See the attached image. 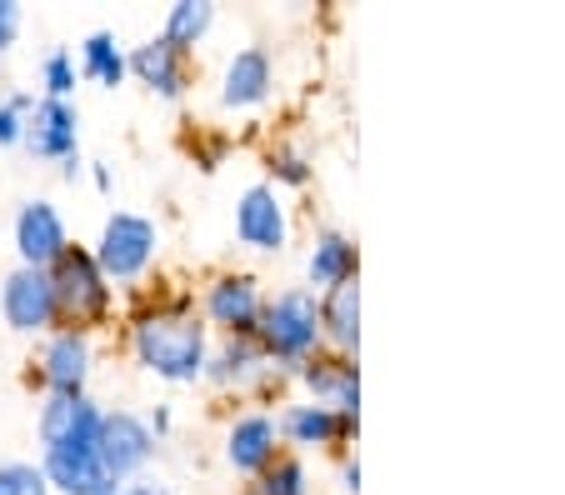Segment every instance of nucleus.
I'll list each match as a JSON object with an SVG mask.
<instances>
[{"instance_id": "8", "label": "nucleus", "mask_w": 565, "mask_h": 495, "mask_svg": "<svg viewBox=\"0 0 565 495\" xmlns=\"http://www.w3.org/2000/svg\"><path fill=\"white\" fill-rule=\"evenodd\" d=\"M276 426H280V445L290 455H341L355 451V435H361V420L300 396L276 400Z\"/></svg>"}, {"instance_id": "7", "label": "nucleus", "mask_w": 565, "mask_h": 495, "mask_svg": "<svg viewBox=\"0 0 565 495\" xmlns=\"http://www.w3.org/2000/svg\"><path fill=\"white\" fill-rule=\"evenodd\" d=\"M195 311L211 335H256L266 311V280L246 266H221L195 286Z\"/></svg>"}, {"instance_id": "23", "label": "nucleus", "mask_w": 565, "mask_h": 495, "mask_svg": "<svg viewBox=\"0 0 565 495\" xmlns=\"http://www.w3.org/2000/svg\"><path fill=\"white\" fill-rule=\"evenodd\" d=\"M260 171H266V185H276L280 195L310 191V181H316V155H310L306 140L276 136V140H266V151H260Z\"/></svg>"}, {"instance_id": "5", "label": "nucleus", "mask_w": 565, "mask_h": 495, "mask_svg": "<svg viewBox=\"0 0 565 495\" xmlns=\"http://www.w3.org/2000/svg\"><path fill=\"white\" fill-rule=\"evenodd\" d=\"M205 386L215 396H235L241 406H270L286 390V376L266 361L256 335H215L205 361Z\"/></svg>"}, {"instance_id": "18", "label": "nucleus", "mask_w": 565, "mask_h": 495, "mask_svg": "<svg viewBox=\"0 0 565 495\" xmlns=\"http://www.w3.org/2000/svg\"><path fill=\"white\" fill-rule=\"evenodd\" d=\"M21 146L45 165H65L81 155V106L75 100H45L35 96L31 116H25Z\"/></svg>"}, {"instance_id": "2", "label": "nucleus", "mask_w": 565, "mask_h": 495, "mask_svg": "<svg viewBox=\"0 0 565 495\" xmlns=\"http://www.w3.org/2000/svg\"><path fill=\"white\" fill-rule=\"evenodd\" d=\"M256 345L266 351V361L280 376H296L310 356L326 351V335H320V301L306 286H280L266 291V311L256 325Z\"/></svg>"}, {"instance_id": "19", "label": "nucleus", "mask_w": 565, "mask_h": 495, "mask_svg": "<svg viewBox=\"0 0 565 495\" xmlns=\"http://www.w3.org/2000/svg\"><path fill=\"white\" fill-rule=\"evenodd\" d=\"M341 280H361V240L341 226H316L306 240V291H331Z\"/></svg>"}, {"instance_id": "25", "label": "nucleus", "mask_w": 565, "mask_h": 495, "mask_svg": "<svg viewBox=\"0 0 565 495\" xmlns=\"http://www.w3.org/2000/svg\"><path fill=\"white\" fill-rule=\"evenodd\" d=\"M246 495H316V475H310L306 455L280 451L276 461L246 485Z\"/></svg>"}, {"instance_id": "12", "label": "nucleus", "mask_w": 565, "mask_h": 495, "mask_svg": "<svg viewBox=\"0 0 565 495\" xmlns=\"http://www.w3.org/2000/svg\"><path fill=\"white\" fill-rule=\"evenodd\" d=\"M270 96H276V55H270V45H235L221 65V80H215L221 110L250 116V110L270 106Z\"/></svg>"}, {"instance_id": "34", "label": "nucleus", "mask_w": 565, "mask_h": 495, "mask_svg": "<svg viewBox=\"0 0 565 495\" xmlns=\"http://www.w3.org/2000/svg\"><path fill=\"white\" fill-rule=\"evenodd\" d=\"M81 175H86V155H75V161H65V165H61V181H71V185H75Z\"/></svg>"}, {"instance_id": "15", "label": "nucleus", "mask_w": 565, "mask_h": 495, "mask_svg": "<svg viewBox=\"0 0 565 495\" xmlns=\"http://www.w3.org/2000/svg\"><path fill=\"white\" fill-rule=\"evenodd\" d=\"M96 431H81V435H71V441L41 445L35 465H41V475L51 481L55 495H110L116 491V485L106 481V471H100V461H96Z\"/></svg>"}, {"instance_id": "1", "label": "nucleus", "mask_w": 565, "mask_h": 495, "mask_svg": "<svg viewBox=\"0 0 565 495\" xmlns=\"http://www.w3.org/2000/svg\"><path fill=\"white\" fill-rule=\"evenodd\" d=\"M126 356L166 386H201L211 361V325L195 311V291H136L120 311Z\"/></svg>"}, {"instance_id": "10", "label": "nucleus", "mask_w": 565, "mask_h": 495, "mask_svg": "<svg viewBox=\"0 0 565 495\" xmlns=\"http://www.w3.org/2000/svg\"><path fill=\"white\" fill-rule=\"evenodd\" d=\"M296 236V211L290 201L266 181H250L235 195V240L256 256H280Z\"/></svg>"}, {"instance_id": "20", "label": "nucleus", "mask_w": 565, "mask_h": 495, "mask_svg": "<svg viewBox=\"0 0 565 495\" xmlns=\"http://www.w3.org/2000/svg\"><path fill=\"white\" fill-rule=\"evenodd\" d=\"M320 335L335 356H361V280H341L320 291Z\"/></svg>"}, {"instance_id": "28", "label": "nucleus", "mask_w": 565, "mask_h": 495, "mask_svg": "<svg viewBox=\"0 0 565 495\" xmlns=\"http://www.w3.org/2000/svg\"><path fill=\"white\" fill-rule=\"evenodd\" d=\"M21 25H25V6H21V0H0V55L15 51Z\"/></svg>"}, {"instance_id": "33", "label": "nucleus", "mask_w": 565, "mask_h": 495, "mask_svg": "<svg viewBox=\"0 0 565 495\" xmlns=\"http://www.w3.org/2000/svg\"><path fill=\"white\" fill-rule=\"evenodd\" d=\"M86 175H90V185H96L100 195H110V191H116V171H110L106 161H86Z\"/></svg>"}, {"instance_id": "4", "label": "nucleus", "mask_w": 565, "mask_h": 495, "mask_svg": "<svg viewBox=\"0 0 565 495\" xmlns=\"http://www.w3.org/2000/svg\"><path fill=\"white\" fill-rule=\"evenodd\" d=\"M90 256H96L100 276L116 291L136 295V291H146L150 270L160 266V226L150 216H140V211H110L100 220V236L90 246Z\"/></svg>"}, {"instance_id": "3", "label": "nucleus", "mask_w": 565, "mask_h": 495, "mask_svg": "<svg viewBox=\"0 0 565 495\" xmlns=\"http://www.w3.org/2000/svg\"><path fill=\"white\" fill-rule=\"evenodd\" d=\"M45 276H51L55 315H61V325H75V331H90V335H100L106 325H116L120 291L100 276L90 246H75L71 240V246L61 250V260H55Z\"/></svg>"}, {"instance_id": "27", "label": "nucleus", "mask_w": 565, "mask_h": 495, "mask_svg": "<svg viewBox=\"0 0 565 495\" xmlns=\"http://www.w3.org/2000/svg\"><path fill=\"white\" fill-rule=\"evenodd\" d=\"M0 495H55L35 461H0Z\"/></svg>"}, {"instance_id": "31", "label": "nucleus", "mask_w": 565, "mask_h": 495, "mask_svg": "<svg viewBox=\"0 0 565 495\" xmlns=\"http://www.w3.org/2000/svg\"><path fill=\"white\" fill-rule=\"evenodd\" d=\"M21 130H25V116L0 100V151H15V146H21Z\"/></svg>"}, {"instance_id": "32", "label": "nucleus", "mask_w": 565, "mask_h": 495, "mask_svg": "<svg viewBox=\"0 0 565 495\" xmlns=\"http://www.w3.org/2000/svg\"><path fill=\"white\" fill-rule=\"evenodd\" d=\"M140 420H146V431L156 435V445H160V441H166V435L175 431V410L166 406V400H156V406H150V410H146V416H140Z\"/></svg>"}, {"instance_id": "6", "label": "nucleus", "mask_w": 565, "mask_h": 495, "mask_svg": "<svg viewBox=\"0 0 565 495\" xmlns=\"http://www.w3.org/2000/svg\"><path fill=\"white\" fill-rule=\"evenodd\" d=\"M96 361H100V335L75 331V325H55L51 335L35 341L31 386L41 396H90Z\"/></svg>"}, {"instance_id": "11", "label": "nucleus", "mask_w": 565, "mask_h": 495, "mask_svg": "<svg viewBox=\"0 0 565 495\" xmlns=\"http://www.w3.org/2000/svg\"><path fill=\"white\" fill-rule=\"evenodd\" d=\"M280 451H286V445H280L276 406H235V416L225 420V435H221V455L235 481L250 485Z\"/></svg>"}, {"instance_id": "21", "label": "nucleus", "mask_w": 565, "mask_h": 495, "mask_svg": "<svg viewBox=\"0 0 565 495\" xmlns=\"http://www.w3.org/2000/svg\"><path fill=\"white\" fill-rule=\"evenodd\" d=\"M100 400L96 396H41V410H35V441L55 445L71 441L81 431H96L100 426Z\"/></svg>"}, {"instance_id": "26", "label": "nucleus", "mask_w": 565, "mask_h": 495, "mask_svg": "<svg viewBox=\"0 0 565 495\" xmlns=\"http://www.w3.org/2000/svg\"><path fill=\"white\" fill-rule=\"evenodd\" d=\"M75 90H81L75 51H65V45H51V51L41 55V90H35V96H45V100H75Z\"/></svg>"}, {"instance_id": "22", "label": "nucleus", "mask_w": 565, "mask_h": 495, "mask_svg": "<svg viewBox=\"0 0 565 495\" xmlns=\"http://www.w3.org/2000/svg\"><path fill=\"white\" fill-rule=\"evenodd\" d=\"M75 71H81V80H90V86L100 90H120L130 80V65H126V45H120L116 31H90L86 41H81V51H75Z\"/></svg>"}, {"instance_id": "14", "label": "nucleus", "mask_w": 565, "mask_h": 495, "mask_svg": "<svg viewBox=\"0 0 565 495\" xmlns=\"http://www.w3.org/2000/svg\"><path fill=\"white\" fill-rule=\"evenodd\" d=\"M126 65H130V80L146 86L156 100L166 106H181L195 86V65L185 51H175L166 35H146L140 45H126Z\"/></svg>"}, {"instance_id": "24", "label": "nucleus", "mask_w": 565, "mask_h": 495, "mask_svg": "<svg viewBox=\"0 0 565 495\" xmlns=\"http://www.w3.org/2000/svg\"><path fill=\"white\" fill-rule=\"evenodd\" d=\"M215 0H171L166 6V21H160L156 35H166V41L175 45V51L191 55L195 45H205V35L215 31Z\"/></svg>"}, {"instance_id": "30", "label": "nucleus", "mask_w": 565, "mask_h": 495, "mask_svg": "<svg viewBox=\"0 0 565 495\" xmlns=\"http://www.w3.org/2000/svg\"><path fill=\"white\" fill-rule=\"evenodd\" d=\"M110 495H175V491H171V481H160V475L146 471V475H130V481L116 485Z\"/></svg>"}, {"instance_id": "9", "label": "nucleus", "mask_w": 565, "mask_h": 495, "mask_svg": "<svg viewBox=\"0 0 565 495\" xmlns=\"http://www.w3.org/2000/svg\"><path fill=\"white\" fill-rule=\"evenodd\" d=\"M156 435L146 431L140 410L126 406H106L100 410V431H96V461L106 471L110 485H126L130 475H146L150 461H156Z\"/></svg>"}, {"instance_id": "16", "label": "nucleus", "mask_w": 565, "mask_h": 495, "mask_svg": "<svg viewBox=\"0 0 565 495\" xmlns=\"http://www.w3.org/2000/svg\"><path fill=\"white\" fill-rule=\"evenodd\" d=\"M11 240H15V266L51 270L55 260H61V250L71 246V226H65V216H61V205L55 201L31 195V201L15 205Z\"/></svg>"}, {"instance_id": "13", "label": "nucleus", "mask_w": 565, "mask_h": 495, "mask_svg": "<svg viewBox=\"0 0 565 495\" xmlns=\"http://www.w3.org/2000/svg\"><path fill=\"white\" fill-rule=\"evenodd\" d=\"M0 321L11 325L15 335H51L61 325L55 315V291H51V276L45 270H31V266H11L6 280H0Z\"/></svg>"}, {"instance_id": "29", "label": "nucleus", "mask_w": 565, "mask_h": 495, "mask_svg": "<svg viewBox=\"0 0 565 495\" xmlns=\"http://www.w3.org/2000/svg\"><path fill=\"white\" fill-rule=\"evenodd\" d=\"M335 495H361V455L355 451L335 455Z\"/></svg>"}, {"instance_id": "17", "label": "nucleus", "mask_w": 565, "mask_h": 495, "mask_svg": "<svg viewBox=\"0 0 565 495\" xmlns=\"http://www.w3.org/2000/svg\"><path fill=\"white\" fill-rule=\"evenodd\" d=\"M290 380L300 386V400H316V406H331V410H341V416L361 420V356L320 351V356H310Z\"/></svg>"}]
</instances>
